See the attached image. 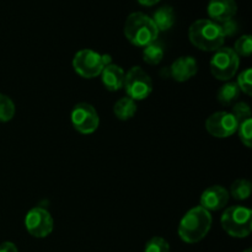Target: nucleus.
<instances>
[{"instance_id":"f257e3e1","label":"nucleus","mask_w":252,"mask_h":252,"mask_svg":"<svg viewBox=\"0 0 252 252\" xmlns=\"http://www.w3.org/2000/svg\"><path fill=\"white\" fill-rule=\"evenodd\" d=\"M211 213L202 207L189 209L179 224V236L187 244H197L203 240L212 228Z\"/></svg>"},{"instance_id":"f03ea898","label":"nucleus","mask_w":252,"mask_h":252,"mask_svg":"<svg viewBox=\"0 0 252 252\" xmlns=\"http://www.w3.org/2000/svg\"><path fill=\"white\" fill-rule=\"evenodd\" d=\"M189 42L196 48L204 52H216L225 41L220 26L209 19H199L189 26Z\"/></svg>"},{"instance_id":"7ed1b4c3","label":"nucleus","mask_w":252,"mask_h":252,"mask_svg":"<svg viewBox=\"0 0 252 252\" xmlns=\"http://www.w3.org/2000/svg\"><path fill=\"white\" fill-rule=\"evenodd\" d=\"M125 36L133 46L143 47L157 41L159 36L157 26L152 17L143 12H132L127 17L123 27Z\"/></svg>"},{"instance_id":"20e7f679","label":"nucleus","mask_w":252,"mask_h":252,"mask_svg":"<svg viewBox=\"0 0 252 252\" xmlns=\"http://www.w3.org/2000/svg\"><path fill=\"white\" fill-rule=\"evenodd\" d=\"M221 228L233 238H248L252 231V212L244 206L228 207L220 218Z\"/></svg>"},{"instance_id":"39448f33","label":"nucleus","mask_w":252,"mask_h":252,"mask_svg":"<svg viewBox=\"0 0 252 252\" xmlns=\"http://www.w3.org/2000/svg\"><path fill=\"white\" fill-rule=\"evenodd\" d=\"M108 64H111L110 57L97 53L93 49H80L73 58L74 70L85 79L98 76Z\"/></svg>"},{"instance_id":"423d86ee","label":"nucleus","mask_w":252,"mask_h":252,"mask_svg":"<svg viewBox=\"0 0 252 252\" xmlns=\"http://www.w3.org/2000/svg\"><path fill=\"white\" fill-rule=\"evenodd\" d=\"M239 64L240 59L234 49L230 47H221L214 52L209 66L214 78L221 81H229L238 71Z\"/></svg>"},{"instance_id":"0eeeda50","label":"nucleus","mask_w":252,"mask_h":252,"mask_svg":"<svg viewBox=\"0 0 252 252\" xmlns=\"http://www.w3.org/2000/svg\"><path fill=\"white\" fill-rule=\"evenodd\" d=\"M125 90L128 97L134 101L147 98L153 91V80L140 66H132L125 75Z\"/></svg>"},{"instance_id":"6e6552de","label":"nucleus","mask_w":252,"mask_h":252,"mask_svg":"<svg viewBox=\"0 0 252 252\" xmlns=\"http://www.w3.org/2000/svg\"><path fill=\"white\" fill-rule=\"evenodd\" d=\"M70 121L75 130L81 134H91L95 132L100 125L97 111L90 103L80 102L71 110Z\"/></svg>"},{"instance_id":"1a4fd4ad","label":"nucleus","mask_w":252,"mask_h":252,"mask_svg":"<svg viewBox=\"0 0 252 252\" xmlns=\"http://www.w3.org/2000/svg\"><path fill=\"white\" fill-rule=\"evenodd\" d=\"M25 226L31 236L38 239L47 238L53 231L54 221L47 209L36 207L29 211L25 218Z\"/></svg>"},{"instance_id":"9d476101","label":"nucleus","mask_w":252,"mask_h":252,"mask_svg":"<svg viewBox=\"0 0 252 252\" xmlns=\"http://www.w3.org/2000/svg\"><path fill=\"white\" fill-rule=\"evenodd\" d=\"M239 123L231 112H216L206 121V129L216 138H229L238 130Z\"/></svg>"},{"instance_id":"9b49d317","label":"nucleus","mask_w":252,"mask_h":252,"mask_svg":"<svg viewBox=\"0 0 252 252\" xmlns=\"http://www.w3.org/2000/svg\"><path fill=\"white\" fill-rule=\"evenodd\" d=\"M229 198H230V196H229L228 189H224L223 186H219V185H214V186L204 189L203 193L201 194L199 207L208 211L209 213L220 211V209L225 208Z\"/></svg>"},{"instance_id":"f8f14e48","label":"nucleus","mask_w":252,"mask_h":252,"mask_svg":"<svg viewBox=\"0 0 252 252\" xmlns=\"http://www.w3.org/2000/svg\"><path fill=\"white\" fill-rule=\"evenodd\" d=\"M236 11L238 5L235 0H209L207 6L209 20L217 24L231 20L236 15Z\"/></svg>"},{"instance_id":"ddd939ff","label":"nucleus","mask_w":252,"mask_h":252,"mask_svg":"<svg viewBox=\"0 0 252 252\" xmlns=\"http://www.w3.org/2000/svg\"><path fill=\"white\" fill-rule=\"evenodd\" d=\"M198 71L197 61L191 56L180 57L170 66V75L175 81L185 83L193 78Z\"/></svg>"},{"instance_id":"4468645a","label":"nucleus","mask_w":252,"mask_h":252,"mask_svg":"<svg viewBox=\"0 0 252 252\" xmlns=\"http://www.w3.org/2000/svg\"><path fill=\"white\" fill-rule=\"evenodd\" d=\"M100 75L103 86L108 91H118L123 88L126 73L117 64H108V65H106Z\"/></svg>"},{"instance_id":"2eb2a0df","label":"nucleus","mask_w":252,"mask_h":252,"mask_svg":"<svg viewBox=\"0 0 252 252\" xmlns=\"http://www.w3.org/2000/svg\"><path fill=\"white\" fill-rule=\"evenodd\" d=\"M153 22L157 26L158 31H167L171 29L175 24V11L171 6L169 5H164V6L159 7L157 11L154 12L152 17Z\"/></svg>"},{"instance_id":"dca6fc26","label":"nucleus","mask_w":252,"mask_h":252,"mask_svg":"<svg viewBox=\"0 0 252 252\" xmlns=\"http://www.w3.org/2000/svg\"><path fill=\"white\" fill-rule=\"evenodd\" d=\"M113 113L121 121H128L137 113L135 101L130 97H122L113 106Z\"/></svg>"},{"instance_id":"f3484780","label":"nucleus","mask_w":252,"mask_h":252,"mask_svg":"<svg viewBox=\"0 0 252 252\" xmlns=\"http://www.w3.org/2000/svg\"><path fill=\"white\" fill-rule=\"evenodd\" d=\"M164 58V47L158 41L148 44L143 51V59L147 64L150 65H158Z\"/></svg>"},{"instance_id":"a211bd4d","label":"nucleus","mask_w":252,"mask_h":252,"mask_svg":"<svg viewBox=\"0 0 252 252\" xmlns=\"http://www.w3.org/2000/svg\"><path fill=\"white\" fill-rule=\"evenodd\" d=\"M251 182L245 179H238L231 184L229 196L233 197L236 201H245L251 194Z\"/></svg>"},{"instance_id":"6ab92c4d","label":"nucleus","mask_w":252,"mask_h":252,"mask_svg":"<svg viewBox=\"0 0 252 252\" xmlns=\"http://www.w3.org/2000/svg\"><path fill=\"white\" fill-rule=\"evenodd\" d=\"M239 94H240V90H239L238 84L234 83V81H228L219 89L217 98L223 105H230L233 101H235L239 97Z\"/></svg>"},{"instance_id":"aec40b11","label":"nucleus","mask_w":252,"mask_h":252,"mask_svg":"<svg viewBox=\"0 0 252 252\" xmlns=\"http://www.w3.org/2000/svg\"><path fill=\"white\" fill-rule=\"evenodd\" d=\"M16 107L9 96L0 94V122H9L14 118Z\"/></svg>"},{"instance_id":"412c9836","label":"nucleus","mask_w":252,"mask_h":252,"mask_svg":"<svg viewBox=\"0 0 252 252\" xmlns=\"http://www.w3.org/2000/svg\"><path fill=\"white\" fill-rule=\"evenodd\" d=\"M239 86V90L243 91L246 95H252V69L248 68L245 70L241 71L239 74L238 81H236Z\"/></svg>"},{"instance_id":"4be33fe9","label":"nucleus","mask_w":252,"mask_h":252,"mask_svg":"<svg viewBox=\"0 0 252 252\" xmlns=\"http://www.w3.org/2000/svg\"><path fill=\"white\" fill-rule=\"evenodd\" d=\"M234 52L239 57H249L252 53V38L250 34H244L235 42Z\"/></svg>"},{"instance_id":"5701e85b","label":"nucleus","mask_w":252,"mask_h":252,"mask_svg":"<svg viewBox=\"0 0 252 252\" xmlns=\"http://www.w3.org/2000/svg\"><path fill=\"white\" fill-rule=\"evenodd\" d=\"M239 138L245 147L251 148L252 145V120H246L239 125L238 130Z\"/></svg>"},{"instance_id":"b1692460","label":"nucleus","mask_w":252,"mask_h":252,"mask_svg":"<svg viewBox=\"0 0 252 252\" xmlns=\"http://www.w3.org/2000/svg\"><path fill=\"white\" fill-rule=\"evenodd\" d=\"M144 252H170V245L164 238L154 236L147 243Z\"/></svg>"},{"instance_id":"393cba45","label":"nucleus","mask_w":252,"mask_h":252,"mask_svg":"<svg viewBox=\"0 0 252 252\" xmlns=\"http://www.w3.org/2000/svg\"><path fill=\"white\" fill-rule=\"evenodd\" d=\"M233 116L236 118L238 123L240 125L241 122L251 118V108L246 102H239L233 107Z\"/></svg>"},{"instance_id":"a878e982","label":"nucleus","mask_w":252,"mask_h":252,"mask_svg":"<svg viewBox=\"0 0 252 252\" xmlns=\"http://www.w3.org/2000/svg\"><path fill=\"white\" fill-rule=\"evenodd\" d=\"M219 26H220L224 37L234 36L238 32V24H236V21L234 19L221 22V24H219Z\"/></svg>"},{"instance_id":"bb28decb","label":"nucleus","mask_w":252,"mask_h":252,"mask_svg":"<svg viewBox=\"0 0 252 252\" xmlns=\"http://www.w3.org/2000/svg\"><path fill=\"white\" fill-rule=\"evenodd\" d=\"M0 252H19V250L15 244L6 241V243L0 244Z\"/></svg>"},{"instance_id":"cd10ccee","label":"nucleus","mask_w":252,"mask_h":252,"mask_svg":"<svg viewBox=\"0 0 252 252\" xmlns=\"http://www.w3.org/2000/svg\"><path fill=\"white\" fill-rule=\"evenodd\" d=\"M137 1L139 2L140 5H143V6H154V5L158 4L160 0H137Z\"/></svg>"},{"instance_id":"c85d7f7f","label":"nucleus","mask_w":252,"mask_h":252,"mask_svg":"<svg viewBox=\"0 0 252 252\" xmlns=\"http://www.w3.org/2000/svg\"><path fill=\"white\" fill-rule=\"evenodd\" d=\"M244 252H252V251H251V249H248V250H245Z\"/></svg>"}]
</instances>
